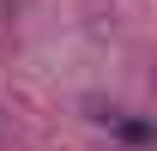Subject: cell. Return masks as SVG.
Masks as SVG:
<instances>
[{"mask_svg": "<svg viewBox=\"0 0 157 151\" xmlns=\"http://www.w3.org/2000/svg\"><path fill=\"white\" fill-rule=\"evenodd\" d=\"M109 127H115L121 139H133V145H145V139H157V127H145V121H121V115H109Z\"/></svg>", "mask_w": 157, "mask_h": 151, "instance_id": "obj_1", "label": "cell"}]
</instances>
